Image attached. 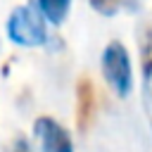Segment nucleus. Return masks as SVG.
<instances>
[{
  "label": "nucleus",
  "mask_w": 152,
  "mask_h": 152,
  "mask_svg": "<svg viewBox=\"0 0 152 152\" xmlns=\"http://www.w3.org/2000/svg\"><path fill=\"white\" fill-rule=\"evenodd\" d=\"M124 2H126V0H90L93 10H95V12H100V14H104V17L116 14V12L121 10V5H124Z\"/></svg>",
  "instance_id": "0eeeda50"
},
{
  "label": "nucleus",
  "mask_w": 152,
  "mask_h": 152,
  "mask_svg": "<svg viewBox=\"0 0 152 152\" xmlns=\"http://www.w3.org/2000/svg\"><path fill=\"white\" fill-rule=\"evenodd\" d=\"M69 5H71V0H38L40 12H43V14L48 17V21L55 24V26H59V24L66 19Z\"/></svg>",
  "instance_id": "423d86ee"
},
{
  "label": "nucleus",
  "mask_w": 152,
  "mask_h": 152,
  "mask_svg": "<svg viewBox=\"0 0 152 152\" xmlns=\"http://www.w3.org/2000/svg\"><path fill=\"white\" fill-rule=\"evenodd\" d=\"M10 152H33L31 150V142L26 140V138H14V142H12V147H10Z\"/></svg>",
  "instance_id": "6e6552de"
},
{
  "label": "nucleus",
  "mask_w": 152,
  "mask_h": 152,
  "mask_svg": "<svg viewBox=\"0 0 152 152\" xmlns=\"http://www.w3.org/2000/svg\"><path fill=\"white\" fill-rule=\"evenodd\" d=\"M97 109V95H95V86L90 78H78L76 83V126L78 131H88L93 124Z\"/></svg>",
  "instance_id": "20e7f679"
},
{
  "label": "nucleus",
  "mask_w": 152,
  "mask_h": 152,
  "mask_svg": "<svg viewBox=\"0 0 152 152\" xmlns=\"http://www.w3.org/2000/svg\"><path fill=\"white\" fill-rule=\"evenodd\" d=\"M102 74L107 78V83L114 88L116 95H128L133 88V69H131V59L126 48L119 40H112L104 52H102Z\"/></svg>",
  "instance_id": "f03ea898"
},
{
  "label": "nucleus",
  "mask_w": 152,
  "mask_h": 152,
  "mask_svg": "<svg viewBox=\"0 0 152 152\" xmlns=\"http://www.w3.org/2000/svg\"><path fill=\"white\" fill-rule=\"evenodd\" d=\"M138 48H140V64L147 78H152V14L140 24L138 31Z\"/></svg>",
  "instance_id": "39448f33"
},
{
  "label": "nucleus",
  "mask_w": 152,
  "mask_h": 152,
  "mask_svg": "<svg viewBox=\"0 0 152 152\" xmlns=\"http://www.w3.org/2000/svg\"><path fill=\"white\" fill-rule=\"evenodd\" d=\"M33 131L40 140L43 152H74V142L71 135L66 133V128L62 124H57L50 116H40L33 124Z\"/></svg>",
  "instance_id": "7ed1b4c3"
},
{
  "label": "nucleus",
  "mask_w": 152,
  "mask_h": 152,
  "mask_svg": "<svg viewBox=\"0 0 152 152\" xmlns=\"http://www.w3.org/2000/svg\"><path fill=\"white\" fill-rule=\"evenodd\" d=\"M7 36L12 43L24 45V48H38L48 40L45 24L31 5H19L12 10L7 19Z\"/></svg>",
  "instance_id": "f257e3e1"
}]
</instances>
